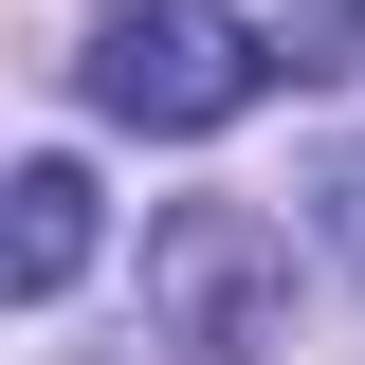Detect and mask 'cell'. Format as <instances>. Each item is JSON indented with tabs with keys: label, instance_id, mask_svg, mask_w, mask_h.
<instances>
[{
	"label": "cell",
	"instance_id": "6da1fadb",
	"mask_svg": "<svg viewBox=\"0 0 365 365\" xmlns=\"http://www.w3.org/2000/svg\"><path fill=\"white\" fill-rule=\"evenodd\" d=\"M274 73H292V37H256L237 0H110V19H91V55H73V91L110 110V128H146V146L237 128Z\"/></svg>",
	"mask_w": 365,
	"mask_h": 365
},
{
	"label": "cell",
	"instance_id": "7a4b0ae2",
	"mask_svg": "<svg viewBox=\"0 0 365 365\" xmlns=\"http://www.w3.org/2000/svg\"><path fill=\"white\" fill-rule=\"evenodd\" d=\"M274 329H292V237H274L256 201H165V220H146V347L256 365Z\"/></svg>",
	"mask_w": 365,
	"mask_h": 365
},
{
	"label": "cell",
	"instance_id": "3957f363",
	"mask_svg": "<svg viewBox=\"0 0 365 365\" xmlns=\"http://www.w3.org/2000/svg\"><path fill=\"white\" fill-rule=\"evenodd\" d=\"M19 311H55V292H73L91 274V165H19Z\"/></svg>",
	"mask_w": 365,
	"mask_h": 365
},
{
	"label": "cell",
	"instance_id": "277c9868",
	"mask_svg": "<svg viewBox=\"0 0 365 365\" xmlns=\"http://www.w3.org/2000/svg\"><path fill=\"white\" fill-rule=\"evenodd\" d=\"M311 201H329V237L365 256V146H329V165H311Z\"/></svg>",
	"mask_w": 365,
	"mask_h": 365
},
{
	"label": "cell",
	"instance_id": "5b68a950",
	"mask_svg": "<svg viewBox=\"0 0 365 365\" xmlns=\"http://www.w3.org/2000/svg\"><path fill=\"white\" fill-rule=\"evenodd\" d=\"M292 73H365V0H347V19H311V37H292Z\"/></svg>",
	"mask_w": 365,
	"mask_h": 365
}]
</instances>
